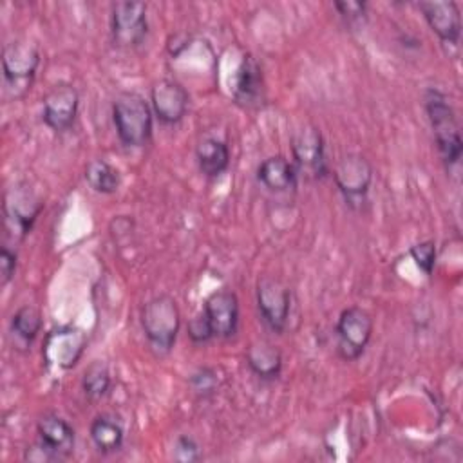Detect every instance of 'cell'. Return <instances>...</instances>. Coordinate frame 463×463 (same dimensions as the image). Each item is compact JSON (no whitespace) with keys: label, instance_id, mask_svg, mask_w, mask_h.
Here are the masks:
<instances>
[{"label":"cell","instance_id":"obj_1","mask_svg":"<svg viewBox=\"0 0 463 463\" xmlns=\"http://www.w3.org/2000/svg\"><path fill=\"white\" fill-rule=\"evenodd\" d=\"M116 134L125 146H143L152 136V107L137 92H121L112 103Z\"/></svg>","mask_w":463,"mask_h":463},{"label":"cell","instance_id":"obj_2","mask_svg":"<svg viewBox=\"0 0 463 463\" xmlns=\"http://www.w3.org/2000/svg\"><path fill=\"white\" fill-rule=\"evenodd\" d=\"M141 327L150 347L157 354L170 353L181 327L177 302L170 295L150 298L141 309Z\"/></svg>","mask_w":463,"mask_h":463},{"label":"cell","instance_id":"obj_3","mask_svg":"<svg viewBox=\"0 0 463 463\" xmlns=\"http://www.w3.org/2000/svg\"><path fill=\"white\" fill-rule=\"evenodd\" d=\"M425 109H427L436 146L443 163L447 166L456 165L461 157L463 141L459 136V127H458L454 110L447 96L436 89H429L425 94Z\"/></svg>","mask_w":463,"mask_h":463},{"label":"cell","instance_id":"obj_4","mask_svg":"<svg viewBox=\"0 0 463 463\" xmlns=\"http://www.w3.org/2000/svg\"><path fill=\"white\" fill-rule=\"evenodd\" d=\"M40 65V51L31 40H13L2 52V72L14 98L24 96L33 83Z\"/></svg>","mask_w":463,"mask_h":463},{"label":"cell","instance_id":"obj_5","mask_svg":"<svg viewBox=\"0 0 463 463\" xmlns=\"http://www.w3.org/2000/svg\"><path fill=\"white\" fill-rule=\"evenodd\" d=\"M335 333H336V351L340 358L345 362L356 360L362 356V353L365 351L371 340L373 318L365 309L358 306H351L340 313Z\"/></svg>","mask_w":463,"mask_h":463},{"label":"cell","instance_id":"obj_6","mask_svg":"<svg viewBox=\"0 0 463 463\" xmlns=\"http://www.w3.org/2000/svg\"><path fill=\"white\" fill-rule=\"evenodd\" d=\"M148 31L146 4L136 0L116 2L112 5L110 33L112 42L118 47L132 49L143 43Z\"/></svg>","mask_w":463,"mask_h":463},{"label":"cell","instance_id":"obj_7","mask_svg":"<svg viewBox=\"0 0 463 463\" xmlns=\"http://www.w3.org/2000/svg\"><path fill=\"white\" fill-rule=\"evenodd\" d=\"M87 347V335L74 326H60L47 333L43 342V360L47 365L67 371L72 369Z\"/></svg>","mask_w":463,"mask_h":463},{"label":"cell","instance_id":"obj_8","mask_svg":"<svg viewBox=\"0 0 463 463\" xmlns=\"http://www.w3.org/2000/svg\"><path fill=\"white\" fill-rule=\"evenodd\" d=\"M42 208L43 203L38 194L27 183H16L7 190L4 199L7 230H13L14 237L24 239L31 232Z\"/></svg>","mask_w":463,"mask_h":463},{"label":"cell","instance_id":"obj_9","mask_svg":"<svg viewBox=\"0 0 463 463\" xmlns=\"http://www.w3.org/2000/svg\"><path fill=\"white\" fill-rule=\"evenodd\" d=\"M333 177L349 204L362 203L373 183V166L364 156L347 154L336 163Z\"/></svg>","mask_w":463,"mask_h":463},{"label":"cell","instance_id":"obj_10","mask_svg":"<svg viewBox=\"0 0 463 463\" xmlns=\"http://www.w3.org/2000/svg\"><path fill=\"white\" fill-rule=\"evenodd\" d=\"M291 295L289 289L277 279L262 277L257 284V306L260 311L262 320L266 326L275 331L282 333L288 324L289 307H291Z\"/></svg>","mask_w":463,"mask_h":463},{"label":"cell","instance_id":"obj_11","mask_svg":"<svg viewBox=\"0 0 463 463\" xmlns=\"http://www.w3.org/2000/svg\"><path fill=\"white\" fill-rule=\"evenodd\" d=\"M291 154L297 172L300 170L317 179L326 175L324 137L317 127L304 125L295 132L291 139Z\"/></svg>","mask_w":463,"mask_h":463},{"label":"cell","instance_id":"obj_12","mask_svg":"<svg viewBox=\"0 0 463 463\" xmlns=\"http://www.w3.org/2000/svg\"><path fill=\"white\" fill-rule=\"evenodd\" d=\"M78 90L72 85L60 83L52 87L42 103V119L54 132H65L72 127L78 114Z\"/></svg>","mask_w":463,"mask_h":463},{"label":"cell","instance_id":"obj_13","mask_svg":"<svg viewBox=\"0 0 463 463\" xmlns=\"http://www.w3.org/2000/svg\"><path fill=\"white\" fill-rule=\"evenodd\" d=\"M188 90L175 80L163 78L150 90L152 112L165 125L179 123L188 110Z\"/></svg>","mask_w":463,"mask_h":463},{"label":"cell","instance_id":"obj_14","mask_svg":"<svg viewBox=\"0 0 463 463\" xmlns=\"http://www.w3.org/2000/svg\"><path fill=\"white\" fill-rule=\"evenodd\" d=\"M203 313L217 338H230L239 327V298L230 289H217L204 300Z\"/></svg>","mask_w":463,"mask_h":463},{"label":"cell","instance_id":"obj_15","mask_svg":"<svg viewBox=\"0 0 463 463\" xmlns=\"http://www.w3.org/2000/svg\"><path fill=\"white\" fill-rule=\"evenodd\" d=\"M418 9L423 13L429 27L438 34L443 43L456 45L461 34L459 7L452 0L420 2Z\"/></svg>","mask_w":463,"mask_h":463},{"label":"cell","instance_id":"obj_16","mask_svg":"<svg viewBox=\"0 0 463 463\" xmlns=\"http://www.w3.org/2000/svg\"><path fill=\"white\" fill-rule=\"evenodd\" d=\"M233 101L242 109H255L264 101L262 69L251 54H246L237 69Z\"/></svg>","mask_w":463,"mask_h":463},{"label":"cell","instance_id":"obj_17","mask_svg":"<svg viewBox=\"0 0 463 463\" xmlns=\"http://www.w3.org/2000/svg\"><path fill=\"white\" fill-rule=\"evenodd\" d=\"M38 441L54 456L56 461L69 458L74 450V429L58 414H43L36 423Z\"/></svg>","mask_w":463,"mask_h":463},{"label":"cell","instance_id":"obj_18","mask_svg":"<svg viewBox=\"0 0 463 463\" xmlns=\"http://www.w3.org/2000/svg\"><path fill=\"white\" fill-rule=\"evenodd\" d=\"M195 159L201 174L208 179H215L226 172L230 165L228 145L213 136H204L195 146Z\"/></svg>","mask_w":463,"mask_h":463},{"label":"cell","instance_id":"obj_19","mask_svg":"<svg viewBox=\"0 0 463 463\" xmlns=\"http://www.w3.org/2000/svg\"><path fill=\"white\" fill-rule=\"evenodd\" d=\"M297 168L282 156L266 157L257 168L259 183L271 192H286L297 186Z\"/></svg>","mask_w":463,"mask_h":463},{"label":"cell","instance_id":"obj_20","mask_svg":"<svg viewBox=\"0 0 463 463\" xmlns=\"http://www.w3.org/2000/svg\"><path fill=\"white\" fill-rule=\"evenodd\" d=\"M246 364L262 380L277 378L282 369V354L269 342H253L246 349Z\"/></svg>","mask_w":463,"mask_h":463},{"label":"cell","instance_id":"obj_21","mask_svg":"<svg viewBox=\"0 0 463 463\" xmlns=\"http://www.w3.org/2000/svg\"><path fill=\"white\" fill-rule=\"evenodd\" d=\"M89 434H90L94 447L103 454L119 450L123 445V438H125L121 423L110 414L96 416L90 423Z\"/></svg>","mask_w":463,"mask_h":463},{"label":"cell","instance_id":"obj_22","mask_svg":"<svg viewBox=\"0 0 463 463\" xmlns=\"http://www.w3.org/2000/svg\"><path fill=\"white\" fill-rule=\"evenodd\" d=\"M85 181L98 194H114L121 184V175L105 159H92L85 168Z\"/></svg>","mask_w":463,"mask_h":463},{"label":"cell","instance_id":"obj_23","mask_svg":"<svg viewBox=\"0 0 463 463\" xmlns=\"http://www.w3.org/2000/svg\"><path fill=\"white\" fill-rule=\"evenodd\" d=\"M40 329H42V315L31 304H25L20 309H16V313L11 318V331L24 345H31L33 340L38 336Z\"/></svg>","mask_w":463,"mask_h":463},{"label":"cell","instance_id":"obj_24","mask_svg":"<svg viewBox=\"0 0 463 463\" xmlns=\"http://www.w3.org/2000/svg\"><path fill=\"white\" fill-rule=\"evenodd\" d=\"M81 389H83L85 396L90 400L103 398L110 389V373H109L107 364H103L99 360L92 362L83 373Z\"/></svg>","mask_w":463,"mask_h":463},{"label":"cell","instance_id":"obj_25","mask_svg":"<svg viewBox=\"0 0 463 463\" xmlns=\"http://www.w3.org/2000/svg\"><path fill=\"white\" fill-rule=\"evenodd\" d=\"M409 255L412 257V260L416 262V266L425 273V275H432L434 266H436V244L432 241H423L414 244L409 250Z\"/></svg>","mask_w":463,"mask_h":463},{"label":"cell","instance_id":"obj_26","mask_svg":"<svg viewBox=\"0 0 463 463\" xmlns=\"http://www.w3.org/2000/svg\"><path fill=\"white\" fill-rule=\"evenodd\" d=\"M190 385L199 396H210L219 385L217 373L212 367H201L190 376Z\"/></svg>","mask_w":463,"mask_h":463},{"label":"cell","instance_id":"obj_27","mask_svg":"<svg viewBox=\"0 0 463 463\" xmlns=\"http://www.w3.org/2000/svg\"><path fill=\"white\" fill-rule=\"evenodd\" d=\"M174 458L181 463H192L201 459V447L192 436H179L174 443Z\"/></svg>","mask_w":463,"mask_h":463},{"label":"cell","instance_id":"obj_28","mask_svg":"<svg viewBox=\"0 0 463 463\" xmlns=\"http://www.w3.org/2000/svg\"><path fill=\"white\" fill-rule=\"evenodd\" d=\"M188 336L194 344H204L213 338V333H212L203 311L188 322Z\"/></svg>","mask_w":463,"mask_h":463},{"label":"cell","instance_id":"obj_29","mask_svg":"<svg viewBox=\"0 0 463 463\" xmlns=\"http://www.w3.org/2000/svg\"><path fill=\"white\" fill-rule=\"evenodd\" d=\"M333 5L347 24H358L365 18V4L362 2H335Z\"/></svg>","mask_w":463,"mask_h":463},{"label":"cell","instance_id":"obj_30","mask_svg":"<svg viewBox=\"0 0 463 463\" xmlns=\"http://www.w3.org/2000/svg\"><path fill=\"white\" fill-rule=\"evenodd\" d=\"M16 271V251L9 250L7 246H2L0 250V282L5 286Z\"/></svg>","mask_w":463,"mask_h":463}]
</instances>
